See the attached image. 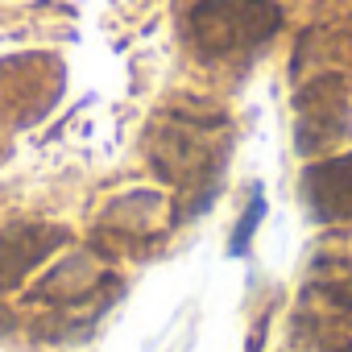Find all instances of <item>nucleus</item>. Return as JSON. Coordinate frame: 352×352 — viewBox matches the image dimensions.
Here are the masks:
<instances>
[{
  "instance_id": "obj_1",
  "label": "nucleus",
  "mask_w": 352,
  "mask_h": 352,
  "mask_svg": "<svg viewBox=\"0 0 352 352\" xmlns=\"http://www.w3.org/2000/svg\"><path fill=\"white\" fill-rule=\"evenodd\" d=\"M220 129H224V116L170 112L149 137V166L157 170V179L174 187H195L199 179H212L224 153Z\"/></svg>"
},
{
  "instance_id": "obj_2",
  "label": "nucleus",
  "mask_w": 352,
  "mask_h": 352,
  "mask_svg": "<svg viewBox=\"0 0 352 352\" xmlns=\"http://www.w3.org/2000/svg\"><path fill=\"white\" fill-rule=\"evenodd\" d=\"M282 25L274 0H199L187 17V38L208 58H228L257 50Z\"/></svg>"
},
{
  "instance_id": "obj_3",
  "label": "nucleus",
  "mask_w": 352,
  "mask_h": 352,
  "mask_svg": "<svg viewBox=\"0 0 352 352\" xmlns=\"http://www.w3.org/2000/svg\"><path fill=\"white\" fill-rule=\"evenodd\" d=\"M348 129H352V108H348V91L336 75H323V79H315L298 91L294 141H298L302 153L331 149L340 137H348Z\"/></svg>"
},
{
  "instance_id": "obj_4",
  "label": "nucleus",
  "mask_w": 352,
  "mask_h": 352,
  "mask_svg": "<svg viewBox=\"0 0 352 352\" xmlns=\"http://www.w3.org/2000/svg\"><path fill=\"white\" fill-rule=\"evenodd\" d=\"M63 228L54 224H17L9 232H0V286H17L34 265H42L58 245Z\"/></svg>"
},
{
  "instance_id": "obj_5",
  "label": "nucleus",
  "mask_w": 352,
  "mask_h": 352,
  "mask_svg": "<svg viewBox=\"0 0 352 352\" xmlns=\"http://www.w3.org/2000/svg\"><path fill=\"white\" fill-rule=\"evenodd\" d=\"M302 195L319 220H352V153L315 162L302 174Z\"/></svg>"
},
{
  "instance_id": "obj_6",
  "label": "nucleus",
  "mask_w": 352,
  "mask_h": 352,
  "mask_svg": "<svg viewBox=\"0 0 352 352\" xmlns=\"http://www.w3.org/2000/svg\"><path fill=\"white\" fill-rule=\"evenodd\" d=\"M100 282H104V270H100L87 253H75V257H67L54 274H46L30 294H34V298H42V302L75 307V302L91 298V294L100 290Z\"/></svg>"
},
{
  "instance_id": "obj_7",
  "label": "nucleus",
  "mask_w": 352,
  "mask_h": 352,
  "mask_svg": "<svg viewBox=\"0 0 352 352\" xmlns=\"http://www.w3.org/2000/svg\"><path fill=\"white\" fill-rule=\"evenodd\" d=\"M261 216H265V204H261V199H253V204H249V216L241 220V228H236V236H232V253H241V249L249 245V236H253V228H257V220H261Z\"/></svg>"
}]
</instances>
